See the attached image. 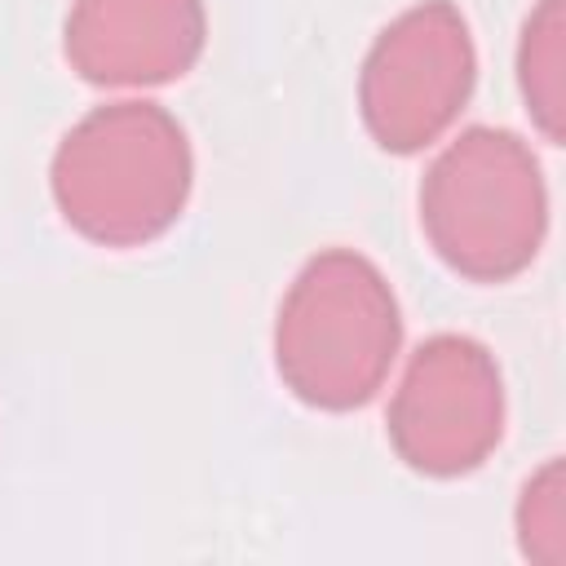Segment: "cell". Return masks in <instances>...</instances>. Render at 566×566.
<instances>
[{
	"mask_svg": "<svg viewBox=\"0 0 566 566\" xmlns=\"http://www.w3.org/2000/svg\"><path fill=\"white\" fill-rule=\"evenodd\" d=\"M517 544L531 562H544V566H557L566 557V509H562V464L557 460H548L522 491Z\"/></svg>",
	"mask_w": 566,
	"mask_h": 566,
	"instance_id": "ba28073f",
	"label": "cell"
},
{
	"mask_svg": "<svg viewBox=\"0 0 566 566\" xmlns=\"http://www.w3.org/2000/svg\"><path fill=\"white\" fill-rule=\"evenodd\" d=\"M186 128L159 102L88 111L53 150L49 186L62 217L102 248H137L164 234L190 195Z\"/></svg>",
	"mask_w": 566,
	"mask_h": 566,
	"instance_id": "6da1fadb",
	"label": "cell"
},
{
	"mask_svg": "<svg viewBox=\"0 0 566 566\" xmlns=\"http://www.w3.org/2000/svg\"><path fill=\"white\" fill-rule=\"evenodd\" d=\"M473 40L451 0H424L398 13L371 44L358 75L367 133L394 150H424L473 88Z\"/></svg>",
	"mask_w": 566,
	"mask_h": 566,
	"instance_id": "277c9868",
	"label": "cell"
},
{
	"mask_svg": "<svg viewBox=\"0 0 566 566\" xmlns=\"http://www.w3.org/2000/svg\"><path fill=\"white\" fill-rule=\"evenodd\" d=\"M504 433V385L495 358L455 332L429 336L389 402L394 451L429 478L478 469Z\"/></svg>",
	"mask_w": 566,
	"mask_h": 566,
	"instance_id": "5b68a950",
	"label": "cell"
},
{
	"mask_svg": "<svg viewBox=\"0 0 566 566\" xmlns=\"http://www.w3.org/2000/svg\"><path fill=\"white\" fill-rule=\"evenodd\" d=\"M398 340L402 318L385 274L349 248H327L305 261L279 305L274 363L301 402L349 411L376 398Z\"/></svg>",
	"mask_w": 566,
	"mask_h": 566,
	"instance_id": "7a4b0ae2",
	"label": "cell"
},
{
	"mask_svg": "<svg viewBox=\"0 0 566 566\" xmlns=\"http://www.w3.org/2000/svg\"><path fill=\"white\" fill-rule=\"evenodd\" d=\"M203 0H75L66 62L88 84H164L203 53Z\"/></svg>",
	"mask_w": 566,
	"mask_h": 566,
	"instance_id": "8992f818",
	"label": "cell"
},
{
	"mask_svg": "<svg viewBox=\"0 0 566 566\" xmlns=\"http://www.w3.org/2000/svg\"><path fill=\"white\" fill-rule=\"evenodd\" d=\"M562 35H566V18H562V0H539V9L526 18L522 27V49H517V80H522V97L526 111L535 115V124L544 128L548 142H562V115H566V88H562Z\"/></svg>",
	"mask_w": 566,
	"mask_h": 566,
	"instance_id": "52a82bcc",
	"label": "cell"
},
{
	"mask_svg": "<svg viewBox=\"0 0 566 566\" xmlns=\"http://www.w3.org/2000/svg\"><path fill=\"white\" fill-rule=\"evenodd\" d=\"M420 221L433 252L464 279L500 283L526 270L548 226L531 146L509 128L460 133L424 172Z\"/></svg>",
	"mask_w": 566,
	"mask_h": 566,
	"instance_id": "3957f363",
	"label": "cell"
}]
</instances>
